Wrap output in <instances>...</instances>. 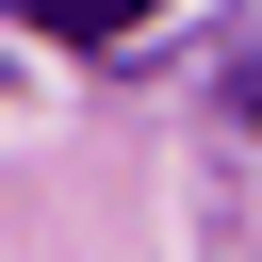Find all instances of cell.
Listing matches in <instances>:
<instances>
[{"label": "cell", "instance_id": "obj_2", "mask_svg": "<svg viewBox=\"0 0 262 262\" xmlns=\"http://www.w3.org/2000/svg\"><path fill=\"white\" fill-rule=\"evenodd\" d=\"M246 131H262V66H246Z\"/></svg>", "mask_w": 262, "mask_h": 262}, {"label": "cell", "instance_id": "obj_1", "mask_svg": "<svg viewBox=\"0 0 262 262\" xmlns=\"http://www.w3.org/2000/svg\"><path fill=\"white\" fill-rule=\"evenodd\" d=\"M16 16H33V33H66V49H98V33H131L147 0H16Z\"/></svg>", "mask_w": 262, "mask_h": 262}]
</instances>
